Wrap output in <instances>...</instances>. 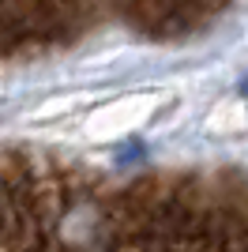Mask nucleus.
Listing matches in <instances>:
<instances>
[{
	"mask_svg": "<svg viewBox=\"0 0 248 252\" xmlns=\"http://www.w3.org/2000/svg\"><path fill=\"white\" fill-rule=\"evenodd\" d=\"M0 252H248V181L0 151Z\"/></svg>",
	"mask_w": 248,
	"mask_h": 252,
	"instance_id": "f257e3e1",
	"label": "nucleus"
}]
</instances>
